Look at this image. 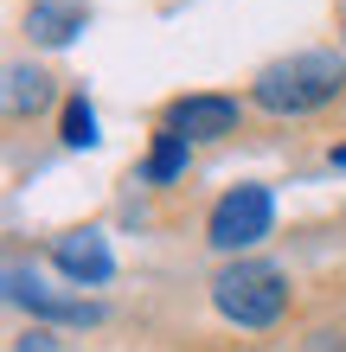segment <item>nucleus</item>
<instances>
[{
    "label": "nucleus",
    "mask_w": 346,
    "mask_h": 352,
    "mask_svg": "<svg viewBox=\"0 0 346 352\" xmlns=\"http://www.w3.org/2000/svg\"><path fill=\"white\" fill-rule=\"evenodd\" d=\"M340 90H346V58L340 52H289V58L257 71L250 102L270 109V116H308V109H327Z\"/></svg>",
    "instance_id": "f257e3e1"
},
{
    "label": "nucleus",
    "mask_w": 346,
    "mask_h": 352,
    "mask_svg": "<svg viewBox=\"0 0 346 352\" xmlns=\"http://www.w3.org/2000/svg\"><path fill=\"white\" fill-rule=\"evenodd\" d=\"M212 307L231 327H276L289 307V276L263 256H237L212 276Z\"/></svg>",
    "instance_id": "f03ea898"
},
{
    "label": "nucleus",
    "mask_w": 346,
    "mask_h": 352,
    "mask_svg": "<svg viewBox=\"0 0 346 352\" xmlns=\"http://www.w3.org/2000/svg\"><path fill=\"white\" fill-rule=\"evenodd\" d=\"M270 224H276V199H270V186H231L225 199L212 205V218H206V243L212 250H250V243L270 237Z\"/></svg>",
    "instance_id": "7ed1b4c3"
},
{
    "label": "nucleus",
    "mask_w": 346,
    "mask_h": 352,
    "mask_svg": "<svg viewBox=\"0 0 346 352\" xmlns=\"http://www.w3.org/2000/svg\"><path fill=\"white\" fill-rule=\"evenodd\" d=\"M7 295L26 307V314L52 320V327H96V320H103V307H96V301L52 288V282L39 276V269H26V263H7Z\"/></svg>",
    "instance_id": "20e7f679"
},
{
    "label": "nucleus",
    "mask_w": 346,
    "mask_h": 352,
    "mask_svg": "<svg viewBox=\"0 0 346 352\" xmlns=\"http://www.w3.org/2000/svg\"><path fill=\"white\" fill-rule=\"evenodd\" d=\"M52 263H58V276L77 282V288H103L116 276V256H109L103 231H65V237H52Z\"/></svg>",
    "instance_id": "39448f33"
},
{
    "label": "nucleus",
    "mask_w": 346,
    "mask_h": 352,
    "mask_svg": "<svg viewBox=\"0 0 346 352\" xmlns=\"http://www.w3.org/2000/svg\"><path fill=\"white\" fill-rule=\"evenodd\" d=\"M237 102L231 96H180L167 102V116H160V129L186 135V141H218V135H237Z\"/></svg>",
    "instance_id": "423d86ee"
},
{
    "label": "nucleus",
    "mask_w": 346,
    "mask_h": 352,
    "mask_svg": "<svg viewBox=\"0 0 346 352\" xmlns=\"http://www.w3.org/2000/svg\"><path fill=\"white\" fill-rule=\"evenodd\" d=\"M84 26H90V13L77 7V0H32L26 7V32L39 45H71Z\"/></svg>",
    "instance_id": "0eeeda50"
},
{
    "label": "nucleus",
    "mask_w": 346,
    "mask_h": 352,
    "mask_svg": "<svg viewBox=\"0 0 346 352\" xmlns=\"http://www.w3.org/2000/svg\"><path fill=\"white\" fill-rule=\"evenodd\" d=\"M52 102V77L39 65H7V116H39Z\"/></svg>",
    "instance_id": "6e6552de"
},
{
    "label": "nucleus",
    "mask_w": 346,
    "mask_h": 352,
    "mask_svg": "<svg viewBox=\"0 0 346 352\" xmlns=\"http://www.w3.org/2000/svg\"><path fill=\"white\" fill-rule=\"evenodd\" d=\"M186 154H193V141H186V135L160 129V135H154V148H148V160H141V179H154V186L180 179V173H186Z\"/></svg>",
    "instance_id": "1a4fd4ad"
},
{
    "label": "nucleus",
    "mask_w": 346,
    "mask_h": 352,
    "mask_svg": "<svg viewBox=\"0 0 346 352\" xmlns=\"http://www.w3.org/2000/svg\"><path fill=\"white\" fill-rule=\"evenodd\" d=\"M65 148H96V109L84 96L65 102Z\"/></svg>",
    "instance_id": "9d476101"
},
{
    "label": "nucleus",
    "mask_w": 346,
    "mask_h": 352,
    "mask_svg": "<svg viewBox=\"0 0 346 352\" xmlns=\"http://www.w3.org/2000/svg\"><path fill=\"white\" fill-rule=\"evenodd\" d=\"M19 352H52V333H26V340H19Z\"/></svg>",
    "instance_id": "9b49d317"
},
{
    "label": "nucleus",
    "mask_w": 346,
    "mask_h": 352,
    "mask_svg": "<svg viewBox=\"0 0 346 352\" xmlns=\"http://www.w3.org/2000/svg\"><path fill=\"white\" fill-rule=\"evenodd\" d=\"M334 333H314V352H346V346H327Z\"/></svg>",
    "instance_id": "f8f14e48"
},
{
    "label": "nucleus",
    "mask_w": 346,
    "mask_h": 352,
    "mask_svg": "<svg viewBox=\"0 0 346 352\" xmlns=\"http://www.w3.org/2000/svg\"><path fill=\"white\" fill-rule=\"evenodd\" d=\"M327 160H334V167H346V141H340V148H334V154H327Z\"/></svg>",
    "instance_id": "ddd939ff"
}]
</instances>
